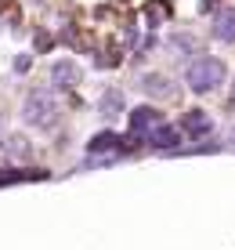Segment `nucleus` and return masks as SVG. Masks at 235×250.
Instances as JSON below:
<instances>
[{
    "label": "nucleus",
    "mask_w": 235,
    "mask_h": 250,
    "mask_svg": "<svg viewBox=\"0 0 235 250\" xmlns=\"http://www.w3.org/2000/svg\"><path fill=\"white\" fill-rule=\"evenodd\" d=\"M185 83H188V91H196V94L217 91L224 83V62L221 58H210V55L196 58V62L188 65V73H185Z\"/></svg>",
    "instance_id": "1"
},
{
    "label": "nucleus",
    "mask_w": 235,
    "mask_h": 250,
    "mask_svg": "<svg viewBox=\"0 0 235 250\" xmlns=\"http://www.w3.org/2000/svg\"><path fill=\"white\" fill-rule=\"evenodd\" d=\"M51 83L55 87H76L80 83V65L76 62H55V69H51Z\"/></svg>",
    "instance_id": "5"
},
{
    "label": "nucleus",
    "mask_w": 235,
    "mask_h": 250,
    "mask_svg": "<svg viewBox=\"0 0 235 250\" xmlns=\"http://www.w3.org/2000/svg\"><path fill=\"white\" fill-rule=\"evenodd\" d=\"M119 138L116 134H98V138H91V152H101V149H112Z\"/></svg>",
    "instance_id": "9"
},
{
    "label": "nucleus",
    "mask_w": 235,
    "mask_h": 250,
    "mask_svg": "<svg viewBox=\"0 0 235 250\" xmlns=\"http://www.w3.org/2000/svg\"><path fill=\"white\" fill-rule=\"evenodd\" d=\"M159 124H163V116L156 113V109H149V105H141V109L130 113V131L134 134H152V127H159Z\"/></svg>",
    "instance_id": "3"
},
{
    "label": "nucleus",
    "mask_w": 235,
    "mask_h": 250,
    "mask_svg": "<svg viewBox=\"0 0 235 250\" xmlns=\"http://www.w3.org/2000/svg\"><path fill=\"white\" fill-rule=\"evenodd\" d=\"M149 142L156 145V149H174V145L181 142V131H177V127H167V124H159V127H152Z\"/></svg>",
    "instance_id": "7"
},
{
    "label": "nucleus",
    "mask_w": 235,
    "mask_h": 250,
    "mask_svg": "<svg viewBox=\"0 0 235 250\" xmlns=\"http://www.w3.org/2000/svg\"><path fill=\"white\" fill-rule=\"evenodd\" d=\"M141 87L149 91V94H163V98H167V94H170V83H167V76H159V73L145 76V80H141Z\"/></svg>",
    "instance_id": "8"
},
{
    "label": "nucleus",
    "mask_w": 235,
    "mask_h": 250,
    "mask_svg": "<svg viewBox=\"0 0 235 250\" xmlns=\"http://www.w3.org/2000/svg\"><path fill=\"white\" fill-rule=\"evenodd\" d=\"M214 37L221 44H235V7H224L214 15Z\"/></svg>",
    "instance_id": "4"
},
{
    "label": "nucleus",
    "mask_w": 235,
    "mask_h": 250,
    "mask_svg": "<svg viewBox=\"0 0 235 250\" xmlns=\"http://www.w3.org/2000/svg\"><path fill=\"white\" fill-rule=\"evenodd\" d=\"M22 116L25 124L33 127H51L58 120V102L51 91H29L25 94V105H22Z\"/></svg>",
    "instance_id": "2"
},
{
    "label": "nucleus",
    "mask_w": 235,
    "mask_h": 250,
    "mask_svg": "<svg viewBox=\"0 0 235 250\" xmlns=\"http://www.w3.org/2000/svg\"><path fill=\"white\" fill-rule=\"evenodd\" d=\"M181 127H185L188 134H210L214 131V120H210V113H203V109H192V113H185Z\"/></svg>",
    "instance_id": "6"
},
{
    "label": "nucleus",
    "mask_w": 235,
    "mask_h": 250,
    "mask_svg": "<svg viewBox=\"0 0 235 250\" xmlns=\"http://www.w3.org/2000/svg\"><path fill=\"white\" fill-rule=\"evenodd\" d=\"M116 105H119V94H105V102H101V109H105V113H101V116H116Z\"/></svg>",
    "instance_id": "10"
}]
</instances>
